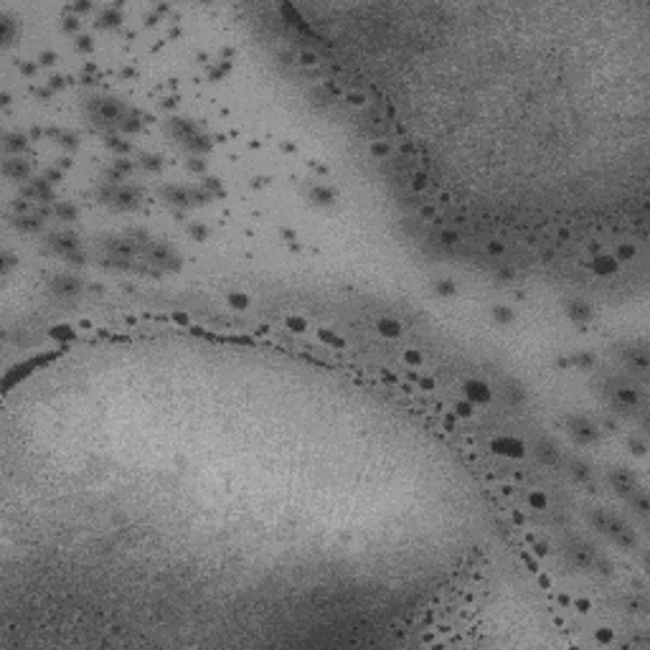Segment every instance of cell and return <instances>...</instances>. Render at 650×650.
<instances>
[{
  "label": "cell",
  "mask_w": 650,
  "mask_h": 650,
  "mask_svg": "<svg viewBox=\"0 0 650 650\" xmlns=\"http://www.w3.org/2000/svg\"><path fill=\"white\" fill-rule=\"evenodd\" d=\"M569 432L571 437L579 442V445H595L599 440V429H597V424L587 419V417H569Z\"/></svg>",
  "instance_id": "obj_1"
},
{
  "label": "cell",
  "mask_w": 650,
  "mask_h": 650,
  "mask_svg": "<svg viewBox=\"0 0 650 650\" xmlns=\"http://www.w3.org/2000/svg\"><path fill=\"white\" fill-rule=\"evenodd\" d=\"M490 450L496 455H503V457H511V460H521L526 455V442L518 440V437H496L490 442Z\"/></svg>",
  "instance_id": "obj_2"
},
{
  "label": "cell",
  "mask_w": 650,
  "mask_h": 650,
  "mask_svg": "<svg viewBox=\"0 0 650 650\" xmlns=\"http://www.w3.org/2000/svg\"><path fill=\"white\" fill-rule=\"evenodd\" d=\"M462 394H465V399L470 401V404H488L490 396H493V391H490V386L485 384V381L467 378L465 384H462Z\"/></svg>",
  "instance_id": "obj_3"
},
{
  "label": "cell",
  "mask_w": 650,
  "mask_h": 650,
  "mask_svg": "<svg viewBox=\"0 0 650 650\" xmlns=\"http://www.w3.org/2000/svg\"><path fill=\"white\" fill-rule=\"evenodd\" d=\"M566 556H569V562L574 564V566H579V569H592V564H595V548H592L589 544H582V541H574L569 546V551H566Z\"/></svg>",
  "instance_id": "obj_4"
},
{
  "label": "cell",
  "mask_w": 650,
  "mask_h": 650,
  "mask_svg": "<svg viewBox=\"0 0 650 650\" xmlns=\"http://www.w3.org/2000/svg\"><path fill=\"white\" fill-rule=\"evenodd\" d=\"M51 290L59 292L64 297H71V295H79L82 292V279L79 277H71V274H59L51 279Z\"/></svg>",
  "instance_id": "obj_5"
},
{
  "label": "cell",
  "mask_w": 650,
  "mask_h": 650,
  "mask_svg": "<svg viewBox=\"0 0 650 650\" xmlns=\"http://www.w3.org/2000/svg\"><path fill=\"white\" fill-rule=\"evenodd\" d=\"M610 485L617 490V493H622V496H627L630 498L633 493H635V478L630 475V470H612L610 473Z\"/></svg>",
  "instance_id": "obj_6"
},
{
  "label": "cell",
  "mask_w": 650,
  "mask_h": 650,
  "mask_svg": "<svg viewBox=\"0 0 650 650\" xmlns=\"http://www.w3.org/2000/svg\"><path fill=\"white\" fill-rule=\"evenodd\" d=\"M566 315L574 323H589L592 320V305L587 300L571 297V300H566Z\"/></svg>",
  "instance_id": "obj_7"
},
{
  "label": "cell",
  "mask_w": 650,
  "mask_h": 650,
  "mask_svg": "<svg viewBox=\"0 0 650 650\" xmlns=\"http://www.w3.org/2000/svg\"><path fill=\"white\" fill-rule=\"evenodd\" d=\"M620 270V262L615 259V257L610 254H597L595 259H592V272H595L597 277H610Z\"/></svg>",
  "instance_id": "obj_8"
},
{
  "label": "cell",
  "mask_w": 650,
  "mask_h": 650,
  "mask_svg": "<svg viewBox=\"0 0 650 650\" xmlns=\"http://www.w3.org/2000/svg\"><path fill=\"white\" fill-rule=\"evenodd\" d=\"M49 244L53 246L56 252H61V254H69V252H76V249H79V239H76L74 234H69V231L53 234V237L49 239Z\"/></svg>",
  "instance_id": "obj_9"
},
{
  "label": "cell",
  "mask_w": 650,
  "mask_h": 650,
  "mask_svg": "<svg viewBox=\"0 0 650 650\" xmlns=\"http://www.w3.org/2000/svg\"><path fill=\"white\" fill-rule=\"evenodd\" d=\"M97 112H99V117L107 120V122H120L122 117L127 115L125 107H122L120 102H112V99H104V102H99V104H97Z\"/></svg>",
  "instance_id": "obj_10"
},
{
  "label": "cell",
  "mask_w": 650,
  "mask_h": 650,
  "mask_svg": "<svg viewBox=\"0 0 650 650\" xmlns=\"http://www.w3.org/2000/svg\"><path fill=\"white\" fill-rule=\"evenodd\" d=\"M308 196H310L312 204H318V206H330V204H335V190H333L330 186H323V183L310 186Z\"/></svg>",
  "instance_id": "obj_11"
},
{
  "label": "cell",
  "mask_w": 650,
  "mask_h": 650,
  "mask_svg": "<svg viewBox=\"0 0 650 650\" xmlns=\"http://www.w3.org/2000/svg\"><path fill=\"white\" fill-rule=\"evenodd\" d=\"M536 457H539L544 465H548V467L559 465V460H562V457H559V450H556L551 442H539V445H536Z\"/></svg>",
  "instance_id": "obj_12"
},
{
  "label": "cell",
  "mask_w": 650,
  "mask_h": 650,
  "mask_svg": "<svg viewBox=\"0 0 650 650\" xmlns=\"http://www.w3.org/2000/svg\"><path fill=\"white\" fill-rule=\"evenodd\" d=\"M615 399H617L620 407H635L637 401H640V394H637L633 386H620L617 391H615Z\"/></svg>",
  "instance_id": "obj_13"
},
{
  "label": "cell",
  "mask_w": 650,
  "mask_h": 650,
  "mask_svg": "<svg viewBox=\"0 0 650 650\" xmlns=\"http://www.w3.org/2000/svg\"><path fill=\"white\" fill-rule=\"evenodd\" d=\"M163 196L168 198V204H175V206H186V204H190L188 190L178 188V186H168V188L163 190Z\"/></svg>",
  "instance_id": "obj_14"
},
{
  "label": "cell",
  "mask_w": 650,
  "mask_h": 650,
  "mask_svg": "<svg viewBox=\"0 0 650 650\" xmlns=\"http://www.w3.org/2000/svg\"><path fill=\"white\" fill-rule=\"evenodd\" d=\"M378 330H381V335H386V338H399L404 328H401V323L394 320V318H381L378 320Z\"/></svg>",
  "instance_id": "obj_15"
},
{
  "label": "cell",
  "mask_w": 650,
  "mask_h": 650,
  "mask_svg": "<svg viewBox=\"0 0 650 650\" xmlns=\"http://www.w3.org/2000/svg\"><path fill=\"white\" fill-rule=\"evenodd\" d=\"M569 473L574 480H579V483H589V478H592V470L587 462H582V460H571L569 462Z\"/></svg>",
  "instance_id": "obj_16"
},
{
  "label": "cell",
  "mask_w": 650,
  "mask_h": 650,
  "mask_svg": "<svg viewBox=\"0 0 650 650\" xmlns=\"http://www.w3.org/2000/svg\"><path fill=\"white\" fill-rule=\"evenodd\" d=\"M3 171H5V175H10V178H26V175H28V165L20 160V158H13V160H5Z\"/></svg>",
  "instance_id": "obj_17"
},
{
  "label": "cell",
  "mask_w": 650,
  "mask_h": 650,
  "mask_svg": "<svg viewBox=\"0 0 650 650\" xmlns=\"http://www.w3.org/2000/svg\"><path fill=\"white\" fill-rule=\"evenodd\" d=\"M506 396L511 399V404L521 407L523 401H526V389L521 384H515V381H508V384H506Z\"/></svg>",
  "instance_id": "obj_18"
},
{
  "label": "cell",
  "mask_w": 650,
  "mask_h": 650,
  "mask_svg": "<svg viewBox=\"0 0 650 650\" xmlns=\"http://www.w3.org/2000/svg\"><path fill=\"white\" fill-rule=\"evenodd\" d=\"M434 292L437 295H442V297H452L457 292V285H455V279L450 277H442V279H437L434 282Z\"/></svg>",
  "instance_id": "obj_19"
},
{
  "label": "cell",
  "mask_w": 650,
  "mask_h": 650,
  "mask_svg": "<svg viewBox=\"0 0 650 650\" xmlns=\"http://www.w3.org/2000/svg\"><path fill=\"white\" fill-rule=\"evenodd\" d=\"M513 310L508 308V305H493V320H496L498 325H508V323H513Z\"/></svg>",
  "instance_id": "obj_20"
},
{
  "label": "cell",
  "mask_w": 650,
  "mask_h": 650,
  "mask_svg": "<svg viewBox=\"0 0 650 650\" xmlns=\"http://www.w3.org/2000/svg\"><path fill=\"white\" fill-rule=\"evenodd\" d=\"M607 521H610V513L607 511H592L589 513V523L595 526L599 533H607Z\"/></svg>",
  "instance_id": "obj_21"
},
{
  "label": "cell",
  "mask_w": 650,
  "mask_h": 650,
  "mask_svg": "<svg viewBox=\"0 0 650 650\" xmlns=\"http://www.w3.org/2000/svg\"><path fill=\"white\" fill-rule=\"evenodd\" d=\"M571 358V366H579V368H592L597 363V356L595 353H587V351H582V353H574V356H569Z\"/></svg>",
  "instance_id": "obj_22"
},
{
  "label": "cell",
  "mask_w": 650,
  "mask_h": 650,
  "mask_svg": "<svg viewBox=\"0 0 650 650\" xmlns=\"http://www.w3.org/2000/svg\"><path fill=\"white\" fill-rule=\"evenodd\" d=\"M529 506L536 508V511H546L548 508V496L541 490H531L529 493Z\"/></svg>",
  "instance_id": "obj_23"
},
{
  "label": "cell",
  "mask_w": 650,
  "mask_h": 650,
  "mask_svg": "<svg viewBox=\"0 0 650 650\" xmlns=\"http://www.w3.org/2000/svg\"><path fill=\"white\" fill-rule=\"evenodd\" d=\"M627 361H630V366H635L637 371H645L648 368V353L645 351H630L627 353Z\"/></svg>",
  "instance_id": "obj_24"
},
{
  "label": "cell",
  "mask_w": 650,
  "mask_h": 650,
  "mask_svg": "<svg viewBox=\"0 0 650 650\" xmlns=\"http://www.w3.org/2000/svg\"><path fill=\"white\" fill-rule=\"evenodd\" d=\"M226 302H229L234 310H244V308H249V295H244V292H229L226 295Z\"/></svg>",
  "instance_id": "obj_25"
},
{
  "label": "cell",
  "mask_w": 650,
  "mask_h": 650,
  "mask_svg": "<svg viewBox=\"0 0 650 650\" xmlns=\"http://www.w3.org/2000/svg\"><path fill=\"white\" fill-rule=\"evenodd\" d=\"M56 214H59L61 221H76V216H79L71 204H56Z\"/></svg>",
  "instance_id": "obj_26"
},
{
  "label": "cell",
  "mask_w": 650,
  "mask_h": 650,
  "mask_svg": "<svg viewBox=\"0 0 650 650\" xmlns=\"http://www.w3.org/2000/svg\"><path fill=\"white\" fill-rule=\"evenodd\" d=\"M635 246L633 244H617V252H615V259L617 262H627V259H635Z\"/></svg>",
  "instance_id": "obj_27"
},
{
  "label": "cell",
  "mask_w": 650,
  "mask_h": 650,
  "mask_svg": "<svg viewBox=\"0 0 650 650\" xmlns=\"http://www.w3.org/2000/svg\"><path fill=\"white\" fill-rule=\"evenodd\" d=\"M120 127L125 130V132H137V130H140V120H137V115L127 112V115L120 120Z\"/></svg>",
  "instance_id": "obj_28"
},
{
  "label": "cell",
  "mask_w": 650,
  "mask_h": 650,
  "mask_svg": "<svg viewBox=\"0 0 650 650\" xmlns=\"http://www.w3.org/2000/svg\"><path fill=\"white\" fill-rule=\"evenodd\" d=\"M18 229H23V231H38L41 229V219H36V216H20L18 219Z\"/></svg>",
  "instance_id": "obj_29"
},
{
  "label": "cell",
  "mask_w": 650,
  "mask_h": 650,
  "mask_svg": "<svg viewBox=\"0 0 650 650\" xmlns=\"http://www.w3.org/2000/svg\"><path fill=\"white\" fill-rule=\"evenodd\" d=\"M51 135H56V137H59V142L64 145V148H69V150H74L76 145H79V137H76V135H71V132H51Z\"/></svg>",
  "instance_id": "obj_30"
},
{
  "label": "cell",
  "mask_w": 650,
  "mask_h": 650,
  "mask_svg": "<svg viewBox=\"0 0 650 650\" xmlns=\"http://www.w3.org/2000/svg\"><path fill=\"white\" fill-rule=\"evenodd\" d=\"M615 541H617L620 546H625V548H630V546H635V533L625 526V529H622L617 536H615Z\"/></svg>",
  "instance_id": "obj_31"
},
{
  "label": "cell",
  "mask_w": 650,
  "mask_h": 650,
  "mask_svg": "<svg viewBox=\"0 0 650 650\" xmlns=\"http://www.w3.org/2000/svg\"><path fill=\"white\" fill-rule=\"evenodd\" d=\"M320 338L328 343V345H333V348H343V345H345V341L341 338V335H335L333 330H320Z\"/></svg>",
  "instance_id": "obj_32"
},
{
  "label": "cell",
  "mask_w": 650,
  "mask_h": 650,
  "mask_svg": "<svg viewBox=\"0 0 650 650\" xmlns=\"http://www.w3.org/2000/svg\"><path fill=\"white\" fill-rule=\"evenodd\" d=\"M26 145V137L23 135H5V150H23Z\"/></svg>",
  "instance_id": "obj_33"
},
{
  "label": "cell",
  "mask_w": 650,
  "mask_h": 650,
  "mask_svg": "<svg viewBox=\"0 0 650 650\" xmlns=\"http://www.w3.org/2000/svg\"><path fill=\"white\" fill-rule=\"evenodd\" d=\"M440 241L447 244V246H457L460 244V237H457V231H452V229H442L440 231Z\"/></svg>",
  "instance_id": "obj_34"
},
{
  "label": "cell",
  "mask_w": 650,
  "mask_h": 650,
  "mask_svg": "<svg viewBox=\"0 0 650 650\" xmlns=\"http://www.w3.org/2000/svg\"><path fill=\"white\" fill-rule=\"evenodd\" d=\"M51 338H56V341H71L74 338V330L66 328V325H61V328H51Z\"/></svg>",
  "instance_id": "obj_35"
},
{
  "label": "cell",
  "mask_w": 650,
  "mask_h": 650,
  "mask_svg": "<svg viewBox=\"0 0 650 650\" xmlns=\"http://www.w3.org/2000/svg\"><path fill=\"white\" fill-rule=\"evenodd\" d=\"M630 503L635 506V511L640 513V515L648 513V498H645V496H635V493H633V496H630Z\"/></svg>",
  "instance_id": "obj_36"
},
{
  "label": "cell",
  "mask_w": 650,
  "mask_h": 650,
  "mask_svg": "<svg viewBox=\"0 0 650 650\" xmlns=\"http://www.w3.org/2000/svg\"><path fill=\"white\" fill-rule=\"evenodd\" d=\"M285 325H287L290 330H295V333H302V330L308 328V323H305V320H302V318H292V315L285 318Z\"/></svg>",
  "instance_id": "obj_37"
},
{
  "label": "cell",
  "mask_w": 650,
  "mask_h": 650,
  "mask_svg": "<svg viewBox=\"0 0 650 650\" xmlns=\"http://www.w3.org/2000/svg\"><path fill=\"white\" fill-rule=\"evenodd\" d=\"M592 566H595V569L599 571V574H604V577H607V574H612V564H610L604 556H595V564H592Z\"/></svg>",
  "instance_id": "obj_38"
},
{
  "label": "cell",
  "mask_w": 650,
  "mask_h": 650,
  "mask_svg": "<svg viewBox=\"0 0 650 650\" xmlns=\"http://www.w3.org/2000/svg\"><path fill=\"white\" fill-rule=\"evenodd\" d=\"M404 361H407L409 366H422V361H424V358H422V353H419V351L407 348V351H404Z\"/></svg>",
  "instance_id": "obj_39"
},
{
  "label": "cell",
  "mask_w": 650,
  "mask_h": 650,
  "mask_svg": "<svg viewBox=\"0 0 650 650\" xmlns=\"http://www.w3.org/2000/svg\"><path fill=\"white\" fill-rule=\"evenodd\" d=\"M188 231H190V237H193L196 241H204V239L208 237V229H206V226H201V223H190V229H188Z\"/></svg>",
  "instance_id": "obj_40"
},
{
  "label": "cell",
  "mask_w": 650,
  "mask_h": 650,
  "mask_svg": "<svg viewBox=\"0 0 650 650\" xmlns=\"http://www.w3.org/2000/svg\"><path fill=\"white\" fill-rule=\"evenodd\" d=\"M455 414L457 417H473V404L465 399V401H457L455 404Z\"/></svg>",
  "instance_id": "obj_41"
},
{
  "label": "cell",
  "mask_w": 650,
  "mask_h": 650,
  "mask_svg": "<svg viewBox=\"0 0 650 650\" xmlns=\"http://www.w3.org/2000/svg\"><path fill=\"white\" fill-rule=\"evenodd\" d=\"M371 155H374V158H386V155H389V145L386 142H371Z\"/></svg>",
  "instance_id": "obj_42"
},
{
  "label": "cell",
  "mask_w": 650,
  "mask_h": 650,
  "mask_svg": "<svg viewBox=\"0 0 650 650\" xmlns=\"http://www.w3.org/2000/svg\"><path fill=\"white\" fill-rule=\"evenodd\" d=\"M485 249H488V254H490V257H503V254H506V246H503L500 241H496V239H493V241H488V246H485Z\"/></svg>",
  "instance_id": "obj_43"
},
{
  "label": "cell",
  "mask_w": 650,
  "mask_h": 650,
  "mask_svg": "<svg viewBox=\"0 0 650 650\" xmlns=\"http://www.w3.org/2000/svg\"><path fill=\"white\" fill-rule=\"evenodd\" d=\"M142 163H145V168H150V171H158V168H160V158H158V155H148V153H145L142 155Z\"/></svg>",
  "instance_id": "obj_44"
},
{
  "label": "cell",
  "mask_w": 650,
  "mask_h": 650,
  "mask_svg": "<svg viewBox=\"0 0 650 650\" xmlns=\"http://www.w3.org/2000/svg\"><path fill=\"white\" fill-rule=\"evenodd\" d=\"M496 274H498V279H503V282H511V279L515 277L513 267H506V264H503V267H498V272H496Z\"/></svg>",
  "instance_id": "obj_45"
},
{
  "label": "cell",
  "mask_w": 650,
  "mask_h": 650,
  "mask_svg": "<svg viewBox=\"0 0 650 650\" xmlns=\"http://www.w3.org/2000/svg\"><path fill=\"white\" fill-rule=\"evenodd\" d=\"M595 640H597L599 645H610V643H612V630H597V633H595Z\"/></svg>",
  "instance_id": "obj_46"
},
{
  "label": "cell",
  "mask_w": 650,
  "mask_h": 650,
  "mask_svg": "<svg viewBox=\"0 0 650 650\" xmlns=\"http://www.w3.org/2000/svg\"><path fill=\"white\" fill-rule=\"evenodd\" d=\"M117 20H120V16L115 13V8H109V10H104V13H102V23L104 26H115Z\"/></svg>",
  "instance_id": "obj_47"
},
{
  "label": "cell",
  "mask_w": 650,
  "mask_h": 650,
  "mask_svg": "<svg viewBox=\"0 0 650 650\" xmlns=\"http://www.w3.org/2000/svg\"><path fill=\"white\" fill-rule=\"evenodd\" d=\"M411 183H414V188H417V190H424L429 181H427V175H424V173H414L411 175Z\"/></svg>",
  "instance_id": "obj_48"
},
{
  "label": "cell",
  "mask_w": 650,
  "mask_h": 650,
  "mask_svg": "<svg viewBox=\"0 0 650 650\" xmlns=\"http://www.w3.org/2000/svg\"><path fill=\"white\" fill-rule=\"evenodd\" d=\"M279 234H282V239H285L290 246H292V249H297V237H295V231H292V229H282Z\"/></svg>",
  "instance_id": "obj_49"
},
{
  "label": "cell",
  "mask_w": 650,
  "mask_h": 650,
  "mask_svg": "<svg viewBox=\"0 0 650 650\" xmlns=\"http://www.w3.org/2000/svg\"><path fill=\"white\" fill-rule=\"evenodd\" d=\"M630 450H633L635 455H640V457H643V455H645V442H643V440H630Z\"/></svg>",
  "instance_id": "obj_50"
},
{
  "label": "cell",
  "mask_w": 650,
  "mask_h": 650,
  "mask_svg": "<svg viewBox=\"0 0 650 650\" xmlns=\"http://www.w3.org/2000/svg\"><path fill=\"white\" fill-rule=\"evenodd\" d=\"M20 74L33 76V74H36V64H33V61H23V64H20Z\"/></svg>",
  "instance_id": "obj_51"
},
{
  "label": "cell",
  "mask_w": 650,
  "mask_h": 650,
  "mask_svg": "<svg viewBox=\"0 0 650 650\" xmlns=\"http://www.w3.org/2000/svg\"><path fill=\"white\" fill-rule=\"evenodd\" d=\"M13 264H16V259L10 257V252H3V272H10V270H13Z\"/></svg>",
  "instance_id": "obj_52"
},
{
  "label": "cell",
  "mask_w": 650,
  "mask_h": 650,
  "mask_svg": "<svg viewBox=\"0 0 650 650\" xmlns=\"http://www.w3.org/2000/svg\"><path fill=\"white\" fill-rule=\"evenodd\" d=\"M38 59L43 61V64H53V61H59V56H56L53 51H41V56Z\"/></svg>",
  "instance_id": "obj_53"
},
{
  "label": "cell",
  "mask_w": 650,
  "mask_h": 650,
  "mask_svg": "<svg viewBox=\"0 0 650 650\" xmlns=\"http://www.w3.org/2000/svg\"><path fill=\"white\" fill-rule=\"evenodd\" d=\"M188 168H190V171H196V173H198V171H204L206 165H204V160H201V158H190V160H188Z\"/></svg>",
  "instance_id": "obj_54"
},
{
  "label": "cell",
  "mask_w": 650,
  "mask_h": 650,
  "mask_svg": "<svg viewBox=\"0 0 650 650\" xmlns=\"http://www.w3.org/2000/svg\"><path fill=\"white\" fill-rule=\"evenodd\" d=\"M348 99H351V104H356V107L366 104V97L363 94H348Z\"/></svg>",
  "instance_id": "obj_55"
},
{
  "label": "cell",
  "mask_w": 650,
  "mask_h": 650,
  "mask_svg": "<svg viewBox=\"0 0 650 650\" xmlns=\"http://www.w3.org/2000/svg\"><path fill=\"white\" fill-rule=\"evenodd\" d=\"M533 551H536V556H546V554H548V546H546L544 541H539V544L533 546Z\"/></svg>",
  "instance_id": "obj_56"
},
{
  "label": "cell",
  "mask_w": 650,
  "mask_h": 650,
  "mask_svg": "<svg viewBox=\"0 0 650 650\" xmlns=\"http://www.w3.org/2000/svg\"><path fill=\"white\" fill-rule=\"evenodd\" d=\"M574 604H577V610H579V612H589V610H592V604H589V599H577Z\"/></svg>",
  "instance_id": "obj_57"
},
{
  "label": "cell",
  "mask_w": 650,
  "mask_h": 650,
  "mask_svg": "<svg viewBox=\"0 0 650 650\" xmlns=\"http://www.w3.org/2000/svg\"><path fill=\"white\" fill-rule=\"evenodd\" d=\"M302 61L305 64H318V59H315V53H310V51H302V56H300Z\"/></svg>",
  "instance_id": "obj_58"
},
{
  "label": "cell",
  "mask_w": 650,
  "mask_h": 650,
  "mask_svg": "<svg viewBox=\"0 0 650 650\" xmlns=\"http://www.w3.org/2000/svg\"><path fill=\"white\" fill-rule=\"evenodd\" d=\"M59 178H61L59 171H46V173H43V181H59Z\"/></svg>",
  "instance_id": "obj_59"
},
{
  "label": "cell",
  "mask_w": 650,
  "mask_h": 650,
  "mask_svg": "<svg viewBox=\"0 0 650 650\" xmlns=\"http://www.w3.org/2000/svg\"><path fill=\"white\" fill-rule=\"evenodd\" d=\"M422 216H424V219H429V221H432V219H434L437 214H434V208H432V206H422Z\"/></svg>",
  "instance_id": "obj_60"
},
{
  "label": "cell",
  "mask_w": 650,
  "mask_h": 650,
  "mask_svg": "<svg viewBox=\"0 0 650 650\" xmlns=\"http://www.w3.org/2000/svg\"><path fill=\"white\" fill-rule=\"evenodd\" d=\"M64 28H66V31H76V28H79V23H76L74 18H66V20H64Z\"/></svg>",
  "instance_id": "obj_61"
},
{
  "label": "cell",
  "mask_w": 650,
  "mask_h": 650,
  "mask_svg": "<svg viewBox=\"0 0 650 650\" xmlns=\"http://www.w3.org/2000/svg\"><path fill=\"white\" fill-rule=\"evenodd\" d=\"M79 46H82L84 51H92V38H86V36H84V38H79Z\"/></svg>",
  "instance_id": "obj_62"
},
{
  "label": "cell",
  "mask_w": 650,
  "mask_h": 650,
  "mask_svg": "<svg viewBox=\"0 0 650 650\" xmlns=\"http://www.w3.org/2000/svg\"><path fill=\"white\" fill-rule=\"evenodd\" d=\"M422 386H427V389H432V386H434V381H432V378H424V381H422Z\"/></svg>",
  "instance_id": "obj_63"
}]
</instances>
